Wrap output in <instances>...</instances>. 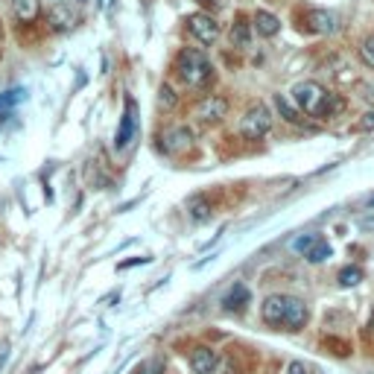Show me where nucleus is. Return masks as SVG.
<instances>
[{
  "instance_id": "24",
  "label": "nucleus",
  "mask_w": 374,
  "mask_h": 374,
  "mask_svg": "<svg viewBox=\"0 0 374 374\" xmlns=\"http://www.w3.org/2000/svg\"><path fill=\"white\" fill-rule=\"evenodd\" d=\"M275 106L280 108V114H284V117H287L290 123H293V120H298V114H295V111H290V106L284 103V97H275Z\"/></svg>"
},
{
  "instance_id": "21",
  "label": "nucleus",
  "mask_w": 374,
  "mask_h": 374,
  "mask_svg": "<svg viewBox=\"0 0 374 374\" xmlns=\"http://www.w3.org/2000/svg\"><path fill=\"white\" fill-rule=\"evenodd\" d=\"M360 59L365 61L368 68H374V36H368V39L360 41Z\"/></svg>"
},
{
  "instance_id": "19",
  "label": "nucleus",
  "mask_w": 374,
  "mask_h": 374,
  "mask_svg": "<svg viewBox=\"0 0 374 374\" xmlns=\"http://www.w3.org/2000/svg\"><path fill=\"white\" fill-rule=\"evenodd\" d=\"M191 216H193V220L196 223H208L211 220V202L202 196V199H193L191 202Z\"/></svg>"
},
{
  "instance_id": "8",
  "label": "nucleus",
  "mask_w": 374,
  "mask_h": 374,
  "mask_svg": "<svg viewBox=\"0 0 374 374\" xmlns=\"http://www.w3.org/2000/svg\"><path fill=\"white\" fill-rule=\"evenodd\" d=\"M304 24H307L310 33H316V36H333L336 29H339V18H336L333 12H328V9H313V12H307Z\"/></svg>"
},
{
  "instance_id": "27",
  "label": "nucleus",
  "mask_w": 374,
  "mask_h": 374,
  "mask_svg": "<svg viewBox=\"0 0 374 374\" xmlns=\"http://www.w3.org/2000/svg\"><path fill=\"white\" fill-rule=\"evenodd\" d=\"M363 126H365V129H374V114H365V120H363Z\"/></svg>"
},
{
  "instance_id": "25",
  "label": "nucleus",
  "mask_w": 374,
  "mask_h": 374,
  "mask_svg": "<svg viewBox=\"0 0 374 374\" xmlns=\"http://www.w3.org/2000/svg\"><path fill=\"white\" fill-rule=\"evenodd\" d=\"M161 106H164V108H173V106H176V97H173L170 85H164V88H161Z\"/></svg>"
},
{
  "instance_id": "3",
  "label": "nucleus",
  "mask_w": 374,
  "mask_h": 374,
  "mask_svg": "<svg viewBox=\"0 0 374 374\" xmlns=\"http://www.w3.org/2000/svg\"><path fill=\"white\" fill-rule=\"evenodd\" d=\"M272 126V111L269 106L263 103H255V106H248L243 120H240V135L248 138V141H261Z\"/></svg>"
},
{
  "instance_id": "10",
  "label": "nucleus",
  "mask_w": 374,
  "mask_h": 374,
  "mask_svg": "<svg viewBox=\"0 0 374 374\" xmlns=\"http://www.w3.org/2000/svg\"><path fill=\"white\" fill-rule=\"evenodd\" d=\"M284 307H287V295H266L263 304H261V316L269 328H280V322H284Z\"/></svg>"
},
{
  "instance_id": "4",
  "label": "nucleus",
  "mask_w": 374,
  "mask_h": 374,
  "mask_svg": "<svg viewBox=\"0 0 374 374\" xmlns=\"http://www.w3.org/2000/svg\"><path fill=\"white\" fill-rule=\"evenodd\" d=\"M187 29H191V36H193L199 44H205V47L220 39V24H216L211 15H202V12H196V15L187 18Z\"/></svg>"
},
{
  "instance_id": "28",
  "label": "nucleus",
  "mask_w": 374,
  "mask_h": 374,
  "mask_svg": "<svg viewBox=\"0 0 374 374\" xmlns=\"http://www.w3.org/2000/svg\"><path fill=\"white\" fill-rule=\"evenodd\" d=\"M360 228H374V216L371 220H360Z\"/></svg>"
},
{
  "instance_id": "20",
  "label": "nucleus",
  "mask_w": 374,
  "mask_h": 374,
  "mask_svg": "<svg viewBox=\"0 0 374 374\" xmlns=\"http://www.w3.org/2000/svg\"><path fill=\"white\" fill-rule=\"evenodd\" d=\"M363 280V269H357V266H345L339 272V284L342 287H354V284H360Z\"/></svg>"
},
{
  "instance_id": "2",
  "label": "nucleus",
  "mask_w": 374,
  "mask_h": 374,
  "mask_svg": "<svg viewBox=\"0 0 374 374\" xmlns=\"http://www.w3.org/2000/svg\"><path fill=\"white\" fill-rule=\"evenodd\" d=\"M178 76L184 85H191V88H202L211 82L213 76V65H211V59L205 56V50L199 47H184L178 53Z\"/></svg>"
},
{
  "instance_id": "7",
  "label": "nucleus",
  "mask_w": 374,
  "mask_h": 374,
  "mask_svg": "<svg viewBox=\"0 0 374 374\" xmlns=\"http://www.w3.org/2000/svg\"><path fill=\"white\" fill-rule=\"evenodd\" d=\"M138 135V106L132 100H126V108H123V120H120V129H117V138H114V146L117 149H126Z\"/></svg>"
},
{
  "instance_id": "29",
  "label": "nucleus",
  "mask_w": 374,
  "mask_h": 374,
  "mask_svg": "<svg viewBox=\"0 0 374 374\" xmlns=\"http://www.w3.org/2000/svg\"><path fill=\"white\" fill-rule=\"evenodd\" d=\"M111 4H114V0H100V6H103V9H106V6H111Z\"/></svg>"
},
{
  "instance_id": "5",
  "label": "nucleus",
  "mask_w": 374,
  "mask_h": 374,
  "mask_svg": "<svg viewBox=\"0 0 374 374\" xmlns=\"http://www.w3.org/2000/svg\"><path fill=\"white\" fill-rule=\"evenodd\" d=\"M79 24V9L71 0H56V6L50 9V26L56 33H71V29Z\"/></svg>"
},
{
  "instance_id": "1",
  "label": "nucleus",
  "mask_w": 374,
  "mask_h": 374,
  "mask_svg": "<svg viewBox=\"0 0 374 374\" xmlns=\"http://www.w3.org/2000/svg\"><path fill=\"white\" fill-rule=\"evenodd\" d=\"M293 97L310 117H328L336 108H342V100H336L333 94H328L319 82H298L293 88Z\"/></svg>"
},
{
  "instance_id": "18",
  "label": "nucleus",
  "mask_w": 374,
  "mask_h": 374,
  "mask_svg": "<svg viewBox=\"0 0 374 374\" xmlns=\"http://www.w3.org/2000/svg\"><path fill=\"white\" fill-rule=\"evenodd\" d=\"M231 41H234V47H248V41H252V26L246 21H237L231 26Z\"/></svg>"
},
{
  "instance_id": "6",
  "label": "nucleus",
  "mask_w": 374,
  "mask_h": 374,
  "mask_svg": "<svg viewBox=\"0 0 374 374\" xmlns=\"http://www.w3.org/2000/svg\"><path fill=\"white\" fill-rule=\"evenodd\" d=\"M161 149L170 155H181L187 149H193V132L187 126H167L161 132Z\"/></svg>"
},
{
  "instance_id": "26",
  "label": "nucleus",
  "mask_w": 374,
  "mask_h": 374,
  "mask_svg": "<svg viewBox=\"0 0 374 374\" xmlns=\"http://www.w3.org/2000/svg\"><path fill=\"white\" fill-rule=\"evenodd\" d=\"M287 374H307V368H304V363H290Z\"/></svg>"
},
{
  "instance_id": "15",
  "label": "nucleus",
  "mask_w": 374,
  "mask_h": 374,
  "mask_svg": "<svg viewBox=\"0 0 374 374\" xmlns=\"http://www.w3.org/2000/svg\"><path fill=\"white\" fill-rule=\"evenodd\" d=\"M255 29H258V36L272 39V36H278L280 21H278L272 12H258V15H255Z\"/></svg>"
},
{
  "instance_id": "13",
  "label": "nucleus",
  "mask_w": 374,
  "mask_h": 374,
  "mask_svg": "<svg viewBox=\"0 0 374 374\" xmlns=\"http://www.w3.org/2000/svg\"><path fill=\"white\" fill-rule=\"evenodd\" d=\"M39 12H41V0H12V15H15V21H21V24L36 21Z\"/></svg>"
},
{
  "instance_id": "22",
  "label": "nucleus",
  "mask_w": 374,
  "mask_h": 374,
  "mask_svg": "<svg viewBox=\"0 0 374 374\" xmlns=\"http://www.w3.org/2000/svg\"><path fill=\"white\" fill-rule=\"evenodd\" d=\"M161 368H164V363L155 357V360H146V363L138 368V374H161Z\"/></svg>"
},
{
  "instance_id": "23",
  "label": "nucleus",
  "mask_w": 374,
  "mask_h": 374,
  "mask_svg": "<svg viewBox=\"0 0 374 374\" xmlns=\"http://www.w3.org/2000/svg\"><path fill=\"white\" fill-rule=\"evenodd\" d=\"M313 240H316V234H304V237H298V240L293 243V252H301V255H304L307 248L313 246Z\"/></svg>"
},
{
  "instance_id": "14",
  "label": "nucleus",
  "mask_w": 374,
  "mask_h": 374,
  "mask_svg": "<svg viewBox=\"0 0 374 374\" xmlns=\"http://www.w3.org/2000/svg\"><path fill=\"white\" fill-rule=\"evenodd\" d=\"M213 365H216V360H213V351H211V348H196V351L191 354V368H193L196 374H211Z\"/></svg>"
},
{
  "instance_id": "17",
  "label": "nucleus",
  "mask_w": 374,
  "mask_h": 374,
  "mask_svg": "<svg viewBox=\"0 0 374 374\" xmlns=\"http://www.w3.org/2000/svg\"><path fill=\"white\" fill-rule=\"evenodd\" d=\"M24 97H26L24 88H9V91H4V94H0V114L9 111V108H15L18 103H24Z\"/></svg>"
},
{
  "instance_id": "12",
  "label": "nucleus",
  "mask_w": 374,
  "mask_h": 374,
  "mask_svg": "<svg viewBox=\"0 0 374 374\" xmlns=\"http://www.w3.org/2000/svg\"><path fill=\"white\" fill-rule=\"evenodd\" d=\"M223 307L228 313H240V310L248 307V287L246 284H231L228 293L223 295Z\"/></svg>"
},
{
  "instance_id": "9",
  "label": "nucleus",
  "mask_w": 374,
  "mask_h": 374,
  "mask_svg": "<svg viewBox=\"0 0 374 374\" xmlns=\"http://www.w3.org/2000/svg\"><path fill=\"white\" fill-rule=\"evenodd\" d=\"M310 313H307V304L301 298L287 295V307H284V322H280V330H301L307 325Z\"/></svg>"
},
{
  "instance_id": "16",
  "label": "nucleus",
  "mask_w": 374,
  "mask_h": 374,
  "mask_svg": "<svg viewBox=\"0 0 374 374\" xmlns=\"http://www.w3.org/2000/svg\"><path fill=\"white\" fill-rule=\"evenodd\" d=\"M304 255H307V261H310V263H322V261H328V258H330V246H328V240L316 237V240H313V246H310Z\"/></svg>"
},
{
  "instance_id": "30",
  "label": "nucleus",
  "mask_w": 374,
  "mask_h": 374,
  "mask_svg": "<svg viewBox=\"0 0 374 374\" xmlns=\"http://www.w3.org/2000/svg\"><path fill=\"white\" fill-rule=\"evenodd\" d=\"M368 205H371V208H374V196H371V199H368Z\"/></svg>"
},
{
  "instance_id": "11",
  "label": "nucleus",
  "mask_w": 374,
  "mask_h": 374,
  "mask_svg": "<svg viewBox=\"0 0 374 374\" xmlns=\"http://www.w3.org/2000/svg\"><path fill=\"white\" fill-rule=\"evenodd\" d=\"M228 111V103L223 97H205L199 106H196V120L202 123H220Z\"/></svg>"
}]
</instances>
